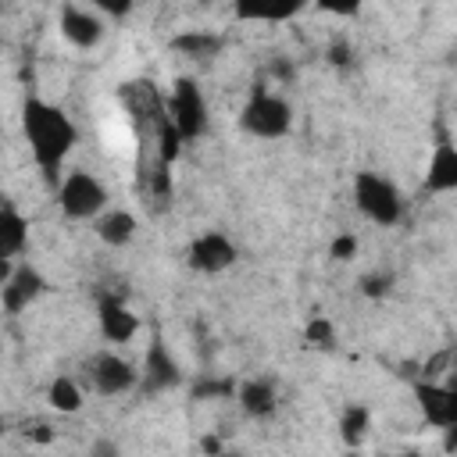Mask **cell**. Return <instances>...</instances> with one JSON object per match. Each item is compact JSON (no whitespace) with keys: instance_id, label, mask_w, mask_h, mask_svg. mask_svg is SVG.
<instances>
[{"instance_id":"1","label":"cell","mask_w":457,"mask_h":457,"mask_svg":"<svg viewBox=\"0 0 457 457\" xmlns=\"http://www.w3.org/2000/svg\"><path fill=\"white\" fill-rule=\"evenodd\" d=\"M21 136L29 143V154H32L36 168L43 171V179L57 189V175L64 168V157L79 143L75 121L57 104H50L43 96H25V104H21Z\"/></svg>"},{"instance_id":"2","label":"cell","mask_w":457,"mask_h":457,"mask_svg":"<svg viewBox=\"0 0 457 457\" xmlns=\"http://www.w3.org/2000/svg\"><path fill=\"white\" fill-rule=\"evenodd\" d=\"M57 207L64 218L71 221H89V218H100L107 211V189L104 182L86 171V168H71L64 171V179L57 182Z\"/></svg>"},{"instance_id":"3","label":"cell","mask_w":457,"mask_h":457,"mask_svg":"<svg viewBox=\"0 0 457 457\" xmlns=\"http://www.w3.org/2000/svg\"><path fill=\"white\" fill-rule=\"evenodd\" d=\"M239 129L250 132V136H257V139H282L293 129V107L278 93L253 89L250 100L239 111Z\"/></svg>"},{"instance_id":"4","label":"cell","mask_w":457,"mask_h":457,"mask_svg":"<svg viewBox=\"0 0 457 457\" xmlns=\"http://www.w3.org/2000/svg\"><path fill=\"white\" fill-rule=\"evenodd\" d=\"M353 204H357V211H361L368 221H375V225H382V228L396 225L400 214H403L400 189H396L386 175H378V171H357V175H353Z\"/></svg>"},{"instance_id":"5","label":"cell","mask_w":457,"mask_h":457,"mask_svg":"<svg viewBox=\"0 0 457 457\" xmlns=\"http://www.w3.org/2000/svg\"><path fill=\"white\" fill-rule=\"evenodd\" d=\"M164 107H168V118H171L175 132L182 136V143L204 136V129H207V100H204V89H200L196 79L182 75L171 86V96L164 100Z\"/></svg>"},{"instance_id":"6","label":"cell","mask_w":457,"mask_h":457,"mask_svg":"<svg viewBox=\"0 0 457 457\" xmlns=\"http://www.w3.org/2000/svg\"><path fill=\"white\" fill-rule=\"evenodd\" d=\"M182 386V364L171 357V350L164 346V339L154 332V339L146 343V353H143V368H139V393L146 396H157L164 389H175Z\"/></svg>"},{"instance_id":"7","label":"cell","mask_w":457,"mask_h":457,"mask_svg":"<svg viewBox=\"0 0 457 457\" xmlns=\"http://www.w3.org/2000/svg\"><path fill=\"white\" fill-rule=\"evenodd\" d=\"M414 403L432 428H443V432L457 428V389L453 386H443L436 378H418L414 382Z\"/></svg>"},{"instance_id":"8","label":"cell","mask_w":457,"mask_h":457,"mask_svg":"<svg viewBox=\"0 0 457 457\" xmlns=\"http://www.w3.org/2000/svg\"><path fill=\"white\" fill-rule=\"evenodd\" d=\"M89 386L100 393V396H121V393H129V389H136L139 386V371L125 361V357H118L114 350H100L93 361H89Z\"/></svg>"},{"instance_id":"9","label":"cell","mask_w":457,"mask_h":457,"mask_svg":"<svg viewBox=\"0 0 457 457\" xmlns=\"http://www.w3.org/2000/svg\"><path fill=\"white\" fill-rule=\"evenodd\" d=\"M46 293V278L32 268V264H14L11 268V275L0 282V307L7 311V314H21V311H29L39 296Z\"/></svg>"},{"instance_id":"10","label":"cell","mask_w":457,"mask_h":457,"mask_svg":"<svg viewBox=\"0 0 457 457\" xmlns=\"http://www.w3.org/2000/svg\"><path fill=\"white\" fill-rule=\"evenodd\" d=\"M186 264L193 271H200V275H218V271L236 264V243L225 232H204V236H196L189 243Z\"/></svg>"},{"instance_id":"11","label":"cell","mask_w":457,"mask_h":457,"mask_svg":"<svg viewBox=\"0 0 457 457\" xmlns=\"http://www.w3.org/2000/svg\"><path fill=\"white\" fill-rule=\"evenodd\" d=\"M61 36L79 50H93L104 39V21H100V14L93 7L61 4Z\"/></svg>"},{"instance_id":"12","label":"cell","mask_w":457,"mask_h":457,"mask_svg":"<svg viewBox=\"0 0 457 457\" xmlns=\"http://www.w3.org/2000/svg\"><path fill=\"white\" fill-rule=\"evenodd\" d=\"M96 325H100V336L107 343H129L136 332H139V318L125 307L121 296L114 293H104L96 300Z\"/></svg>"},{"instance_id":"13","label":"cell","mask_w":457,"mask_h":457,"mask_svg":"<svg viewBox=\"0 0 457 457\" xmlns=\"http://www.w3.org/2000/svg\"><path fill=\"white\" fill-rule=\"evenodd\" d=\"M29 250V218L14 204H0V261H18Z\"/></svg>"},{"instance_id":"14","label":"cell","mask_w":457,"mask_h":457,"mask_svg":"<svg viewBox=\"0 0 457 457\" xmlns=\"http://www.w3.org/2000/svg\"><path fill=\"white\" fill-rule=\"evenodd\" d=\"M425 189L428 193H453L457 189V146L450 139H439L432 157H428V171H425Z\"/></svg>"},{"instance_id":"15","label":"cell","mask_w":457,"mask_h":457,"mask_svg":"<svg viewBox=\"0 0 457 457\" xmlns=\"http://www.w3.org/2000/svg\"><path fill=\"white\" fill-rule=\"evenodd\" d=\"M236 400H239L243 414L257 418V421H264V418H271L278 411V393H275V386L268 378H246L243 386H236Z\"/></svg>"},{"instance_id":"16","label":"cell","mask_w":457,"mask_h":457,"mask_svg":"<svg viewBox=\"0 0 457 457\" xmlns=\"http://www.w3.org/2000/svg\"><path fill=\"white\" fill-rule=\"evenodd\" d=\"M221 46H225V36L207 32V29H186V32L171 36V50H179L189 61H211L221 54Z\"/></svg>"},{"instance_id":"17","label":"cell","mask_w":457,"mask_h":457,"mask_svg":"<svg viewBox=\"0 0 457 457\" xmlns=\"http://www.w3.org/2000/svg\"><path fill=\"white\" fill-rule=\"evenodd\" d=\"M136 214L132 211H121V207H114V211H104L100 218H96V236H100V243H107V246H125V243H132V236H136Z\"/></svg>"},{"instance_id":"18","label":"cell","mask_w":457,"mask_h":457,"mask_svg":"<svg viewBox=\"0 0 457 457\" xmlns=\"http://www.w3.org/2000/svg\"><path fill=\"white\" fill-rule=\"evenodd\" d=\"M46 403L57 411V414H75L82 407V386L71 378V375H57L50 386H46Z\"/></svg>"},{"instance_id":"19","label":"cell","mask_w":457,"mask_h":457,"mask_svg":"<svg viewBox=\"0 0 457 457\" xmlns=\"http://www.w3.org/2000/svg\"><path fill=\"white\" fill-rule=\"evenodd\" d=\"M368 425H371V411L364 403H346L343 407V414H339V436H343L346 446H357L364 439Z\"/></svg>"},{"instance_id":"20","label":"cell","mask_w":457,"mask_h":457,"mask_svg":"<svg viewBox=\"0 0 457 457\" xmlns=\"http://www.w3.org/2000/svg\"><path fill=\"white\" fill-rule=\"evenodd\" d=\"M228 396H236V382L228 378V375H221V378H200V382H193V400H228Z\"/></svg>"},{"instance_id":"21","label":"cell","mask_w":457,"mask_h":457,"mask_svg":"<svg viewBox=\"0 0 457 457\" xmlns=\"http://www.w3.org/2000/svg\"><path fill=\"white\" fill-rule=\"evenodd\" d=\"M303 339H307L311 346H318V350H332V346H336V325H332L328 318L314 314V318L307 321V328H303Z\"/></svg>"},{"instance_id":"22","label":"cell","mask_w":457,"mask_h":457,"mask_svg":"<svg viewBox=\"0 0 457 457\" xmlns=\"http://www.w3.org/2000/svg\"><path fill=\"white\" fill-rule=\"evenodd\" d=\"M389 289H393V275H389V271H371V275H361V293H364V296L378 300V296H386Z\"/></svg>"},{"instance_id":"23","label":"cell","mask_w":457,"mask_h":457,"mask_svg":"<svg viewBox=\"0 0 457 457\" xmlns=\"http://www.w3.org/2000/svg\"><path fill=\"white\" fill-rule=\"evenodd\" d=\"M357 257V236L353 232H339L328 243V261H353Z\"/></svg>"},{"instance_id":"24","label":"cell","mask_w":457,"mask_h":457,"mask_svg":"<svg viewBox=\"0 0 457 457\" xmlns=\"http://www.w3.org/2000/svg\"><path fill=\"white\" fill-rule=\"evenodd\" d=\"M328 61H332V64H346V61H350V43H346V39H336V43L328 46Z\"/></svg>"},{"instance_id":"25","label":"cell","mask_w":457,"mask_h":457,"mask_svg":"<svg viewBox=\"0 0 457 457\" xmlns=\"http://www.w3.org/2000/svg\"><path fill=\"white\" fill-rule=\"evenodd\" d=\"M100 11H107V14H129L132 4H100Z\"/></svg>"},{"instance_id":"26","label":"cell","mask_w":457,"mask_h":457,"mask_svg":"<svg viewBox=\"0 0 457 457\" xmlns=\"http://www.w3.org/2000/svg\"><path fill=\"white\" fill-rule=\"evenodd\" d=\"M204 450H207L211 457H218V453H221V443H218L214 436H207V439H204Z\"/></svg>"},{"instance_id":"27","label":"cell","mask_w":457,"mask_h":457,"mask_svg":"<svg viewBox=\"0 0 457 457\" xmlns=\"http://www.w3.org/2000/svg\"><path fill=\"white\" fill-rule=\"evenodd\" d=\"M218 457H239V453H228V450H221V453H218Z\"/></svg>"},{"instance_id":"28","label":"cell","mask_w":457,"mask_h":457,"mask_svg":"<svg viewBox=\"0 0 457 457\" xmlns=\"http://www.w3.org/2000/svg\"><path fill=\"white\" fill-rule=\"evenodd\" d=\"M0 436H4V418H0Z\"/></svg>"},{"instance_id":"29","label":"cell","mask_w":457,"mask_h":457,"mask_svg":"<svg viewBox=\"0 0 457 457\" xmlns=\"http://www.w3.org/2000/svg\"><path fill=\"white\" fill-rule=\"evenodd\" d=\"M350 457H357V453H350Z\"/></svg>"},{"instance_id":"30","label":"cell","mask_w":457,"mask_h":457,"mask_svg":"<svg viewBox=\"0 0 457 457\" xmlns=\"http://www.w3.org/2000/svg\"><path fill=\"white\" fill-rule=\"evenodd\" d=\"M0 46H4V39H0Z\"/></svg>"}]
</instances>
